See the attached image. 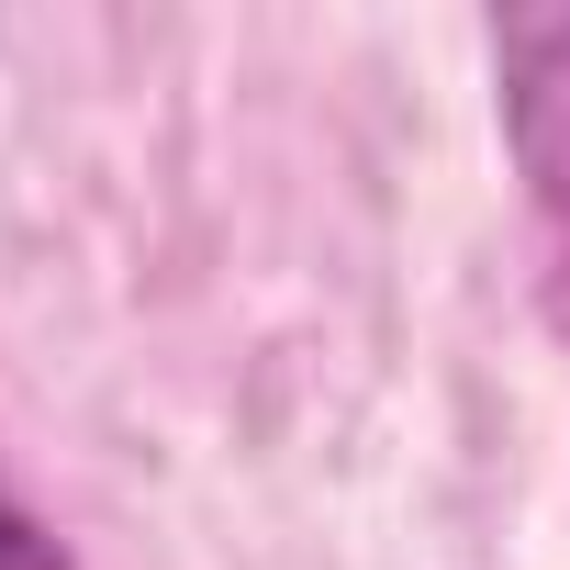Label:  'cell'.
I'll return each mask as SVG.
<instances>
[{
  "label": "cell",
  "instance_id": "1",
  "mask_svg": "<svg viewBox=\"0 0 570 570\" xmlns=\"http://www.w3.org/2000/svg\"><path fill=\"white\" fill-rule=\"evenodd\" d=\"M492 112L525 168V202L570 235V12H503L492 23Z\"/></svg>",
  "mask_w": 570,
  "mask_h": 570
},
{
  "label": "cell",
  "instance_id": "2",
  "mask_svg": "<svg viewBox=\"0 0 570 570\" xmlns=\"http://www.w3.org/2000/svg\"><path fill=\"white\" fill-rule=\"evenodd\" d=\"M0 570H68V559H57V537L23 514V492H12V481H0Z\"/></svg>",
  "mask_w": 570,
  "mask_h": 570
}]
</instances>
